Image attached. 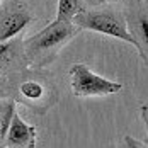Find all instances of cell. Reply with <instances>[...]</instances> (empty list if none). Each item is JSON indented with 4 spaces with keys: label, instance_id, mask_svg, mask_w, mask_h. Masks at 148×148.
I'll return each instance as SVG.
<instances>
[{
    "label": "cell",
    "instance_id": "cell-13",
    "mask_svg": "<svg viewBox=\"0 0 148 148\" xmlns=\"http://www.w3.org/2000/svg\"><path fill=\"white\" fill-rule=\"evenodd\" d=\"M82 2H85V3H90V5H99V2H101V0H82Z\"/></svg>",
    "mask_w": 148,
    "mask_h": 148
},
{
    "label": "cell",
    "instance_id": "cell-14",
    "mask_svg": "<svg viewBox=\"0 0 148 148\" xmlns=\"http://www.w3.org/2000/svg\"><path fill=\"white\" fill-rule=\"evenodd\" d=\"M106 2H109V0H101V2H99V5H101V3H106Z\"/></svg>",
    "mask_w": 148,
    "mask_h": 148
},
{
    "label": "cell",
    "instance_id": "cell-4",
    "mask_svg": "<svg viewBox=\"0 0 148 148\" xmlns=\"http://www.w3.org/2000/svg\"><path fill=\"white\" fill-rule=\"evenodd\" d=\"M68 75H70V85L75 97H104V95L118 94L123 89L119 82L97 75L85 63L72 65Z\"/></svg>",
    "mask_w": 148,
    "mask_h": 148
},
{
    "label": "cell",
    "instance_id": "cell-10",
    "mask_svg": "<svg viewBox=\"0 0 148 148\" xmlns=\"http://www.w3.org/2000/svg\"><path fill=\"white\" fill-rule=\"evenodd\" d=\"M10 92H12V77H0V97L12 99Z\"/></svg>",
    "mask_w": 148,
    "mask_h": 148
},
{
    "label": "cell",
    "instance_id": "cell-5",
    "mask_svg": "<svg viewBox=\"0 0 148 148\" xmlns=\"http://www.w3.org/2000/svg\"><path fill=\"white\" fill-rule=\"evenodd\" d=\"M32 21L29 9L21 0H7L0 7V43L19 38Z\"/></svg>",
    "mask_w": 148,
    "mask_h": 148
},
{
    "label": "cell",
    "instance_id": "cell-6",
    "mask_svg": "<svg viewBox=\"0 0 148 148\" xmlns=\"http://www.w3.org/2000/svg\"><path fill=\"white\" fill-rule=\"evenodd\" d=\"M36 141H38L36 126L27 124L15 111L5 134L3 148H34Z\"/></svg>",
    "mask_w": 148,
    "mask_h": 148
},
{
    "label": "cell",
    "instance_id": "cell-1",
    "mask_svg": "<svg viewBox=\"0 0 148 148\" xmlns=\"http://www.w3.org/2000/svg\"><path fill=\"white\" fill-rule=\"evenodd\" d=\"M78 32L80 29L73 22H58V21L49 22L38 34L24 39L26 65L34 70L48 66L58 56L61 48L68 45Z\"/></svg>",
    "mask_w": 148,
    "mask_h": 148
},
{
    "label": "cell",
    "instance_id": "cell-8",
    "mask_svg": "<svg viewBox=\"0 0 148 148\" xmlns=\"http://www.w3.org/2000/svg\"><path fill=\"white\" fill-rule=\"evenodd\" d=\"M82 0H58V12L56 19L58 22H72L77 15L84 10Z\"/></svg>",
    "mask_w": 148,
    "mask_h": 148
},
{
    "label": "cell",
    "instance_id": "cell-12",
    "mask_svg": "<svg viewBox=\"0 0 148 148\" xmlns=\"http://www.w3.org/2000/svg\"><path fill=\"white\" fill-rule=\"evenodd\" d=\"M140 118L143 123H147V118H148V106L147 104H143L141 107H140Z\"/></svg>",
    "mask_w": 148,
    "mask_h": 148
},
{
    "label": "cell",
    "instance_id": "cell-7",
    "mask_svg": "<svg viewBox=\"0 0 148 148\" xmlns=\"http://www.w3.org/2000/svg\"><path fill=\"white\" fill-rule=\"evenodd\" d=\"M24 58V39L14 38L5 43H0V77L7 73H19L26 70Z\"/></svg>",
    "mask_w": 148,
    "mask_h": 148
},
{
    "label": "cell",
    "instance_id": "cell-2",
    "mask_svg": "<svg viewBox=\"0 0 148 148\" xmlns=\"http://www.w3.org/2000/svg\"><path fill=\"white\" fill-rule=\"evenodd\" d=\"M12 90L15 99L36 112H46L58 101V90L51 78L39 72H19L12 73Z\"/></svg>",
    "mask_w": 148,
    "mask_h": 148
},
{
    "label": "cell",
    "instance_id": "cell-9",
    "mask_svg": "<svg viewBox=\"0 0 148 148\" xmlns=\"http://www.w3.org/2000/svg\"><path fill=\"white\" fill-rule=\"evenodd\" d=\"M15 112V101L14 99H0V148H3L5 134L9 130V124L12 121Z\"/></svg>",
    "mask_w": 148,
    "mask_h": 148
},
{
    "label": "cell",
    "instance_id": "cell-3",
    "mask_svg": "<svg viewBox=\"0 0 148 148\" xmlns=\"http://www.w3.org/2000/svg\"><path fill=\"white\" fill-rule=\"evenodd\" d=\"M72 22L80 31L82 29L94 31V32H101V34H106V36L126 41V43L133 45L138 49L140 56H141V48L138 45V41L133 38L126 17L123 14H119L118 10L111 9V7L99 9V10H82Z\"/></svg>",
    "mask_w": 148,
    "mask_h": 148
},
{
    "label": "cell",
    "instance_id": "cell-11",
    "mask_svg": "<svg viewBox=\"0 0 148 148\" xmlns=\"http://www.w3.org/2000/svg\"><path fill=\"white\" fill-rule=\"evenodd\" d=\"M124 148H147V145L128 134V136H124Z\"/></svg>",
    "mask_w": 148,
    "mask_h": 148
}]
</instances>
